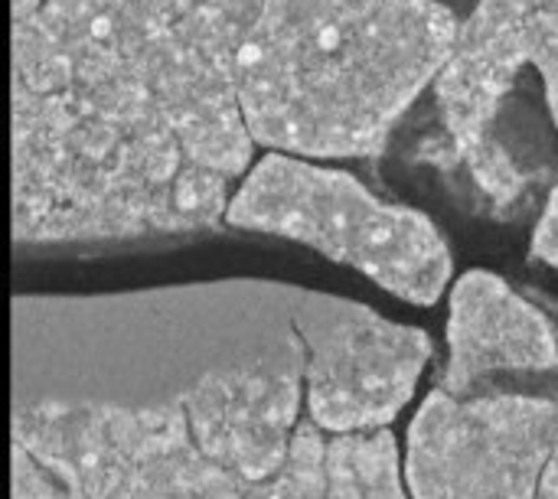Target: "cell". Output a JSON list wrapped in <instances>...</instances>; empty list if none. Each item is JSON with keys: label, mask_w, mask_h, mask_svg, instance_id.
<instances>
[{"label": "cell", "mask_w": 558, "mask_h": 499, "mask_svg": "<svg viewBox=\"0 0 558 499\" xmlns=\"http://www.w3.org/2000/svg\"><path fill=\"white\" fill-rule=\"evenodd\" d=\"M20 409L167 412L222 441L248 474L284 454L304 382L294 288L222 281L118 297H16Z\"/></svg>", "instance_id": "cell-1"}, {"label": "cell", "mask_w": 558, "mask_h": 499, "mask_svg": "<svg viewBox=\"0 0 558 499\" xmlns=\"http://www.w3.org/2000/svg\"><path fill=\"white\" fill-rule=\"evenodd\" d=\"M458 39L438 0H265L232 69L252 144L373 157Z\"/></svg>", "instance_id": "cell-2"}, {"label": "cell", "mask_w": 558, "mask_h": 499, "mask_svg": "<svg viewBox=\"0 0 558 499\" xmlns=\"http://www.w3.org/2000/svg\"><path fill=\"white\" fill-rule=\"evenodd\" d=\"M13 85L49 92L226 180L252 157L232 75L144 0H46L16 23Z\"/></svg>", "instance_id": "cell-3"}, {"label": "cell", "mask_w": 558, "mask_h": 499, "mask_svg": "<svg viewBox=\"0 0 558 499\" xmlns=\"http://www.w3.org/2000/svg\"><path fill=\"white\" fill-rule=\"evenodd\" d=\"M226 219L311 245L415 307H432L451 281L448 242L425 212L383 203L356 177L291 154L255 163Z\"/></svg>", "instance_id": "cell-4"}, {"label": "cell", "mask_w": 558, "mask_h": 499, "mask_svg": "<svg viewBox=\"0 0 558 499\" xmlns=\"http://www.w3.org/2000/svg\"><path fill=\"white\" fill-rule=\"evenodd\" d=\"M523 69L539 72L558 127V0H477L435 75L441 144L428 160L464 170L494 209H517L539 186L533 163L504 134Z\"/></svg>", "instance_id": "cell-5"}, {"label": "cell", "mask_w": 558, "mask_h": 499, "mask_svg": "<svg viewBox=\"0 0 558 499\" xmlns=\"http://www.w3.org/2000/svg\"><path fill=\"white\" fill-rule=\"evenodd\" d=\"M556 438L558 399L438 386L409 428L412 499H536Z\"/></svg>", "instance_id": "cell-6"}, {"label": "cell", "mask_w": 558, "mask_h": 499, "mask_svg": "<svg viewBox=\"0 0 558 499\" xmlns=\"http://www.w3.org/2000/svg\"><path fill=\"white\" fill-rule=\"evenodd\" d=\"M294 330L304 346L307 412L324 431H369L396 422L435 353L418 327L301 288H294Z\"/></svg>", "instance_id": "cell-7"}, {"label": "cell", "mask_w": 558, "mask_h": 499, "mask_svg": "<svg viewBox=\"0 0 558 499\" xmlns=\"http://www.w3.org/2000/svg\"><path fill=\"white\" fill-rule=\"evenodd\" d=\"M451 395L526 392L558 399V324L490 271H468L451 288L448 366Z\"/></svg>", "instance_id": "cell-8"}, {"label": "cell", "mask_w": 558, "mask_h": 499, "mask_svg": "<svg viewBox=\"0 0 558 499\" xmlns=\"http://www.w3.org/2000/svg\"><path fill=\"white\" fill-rule=\"evenodd\" d=\"M186 46L222 65L229 75L235 56L262 13L265 0H144Z\"/></svg>", "instance_id": "cell-9"}, {"label": "cell", "mask_w": 558, "mask_h": 499, "mask_svg": "<svg viewBox=\"0 0 558 499\" xmlns=\"http://www.w3.org/2000/svg\"><path fill=\"white\" fill-rule=\"evenodd\" d=\"M533 258H539L543 265L558 271V183L553 186L546 209L539 216V226L533 232Z\"/></svg>", "instance_id": "cell-10"}, {"label": "cell", "mask_w": 558, "mask_h": 499, "mask_svg": "<svg viewBox=\"0 0 558 499\" xmlns=\"http://www.w3.org/2000/svg\"><path fill=\"white\" fill-rule=\"evenodd\" d=\"M536 499H558V438L556 445H553L549 461H546V471H543V480H539Z\"/></svg>", "instance_id": "cell-11"}, {"label": "cell", "mask_w": 558, "mask_h": 499, "mask_svg": "<svg viewBox=\"0 0 558 499\" xmlns=\"http://www.w3.org/2000/svg\"><path fill=\"white\" fill-rule=\"evenodd\" d=\"M39 3H43V0H13V20H16V23L29 20V16L36 13Z\"/></svg>", "instance_id": "cell-12"}]
</instances>
